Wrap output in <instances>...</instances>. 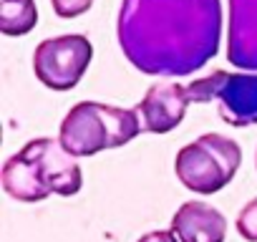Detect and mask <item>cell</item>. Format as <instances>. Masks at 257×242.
<instances>
[{"label": "cell", "mask_w": 257, "mask_h": 242, "mask_svg": "<svg viewBox=\"0 0 257 242\" xmlns=\"http://www.w3.org/2000/svg\"><path fill=\"white\" fill-rule=\"evenodd\" d=\"M237 232L247 242H257V197L249 199L237 214Z\"/></svg>", "instance_id": "8fae6325"}, {"label": "cell", "mask_w": 257, "mask_h": 242, "mask_svg": "<svg viewBox=\"0 0 257 242\" xmlns=\"http://www.w3.org/2000/svg\"><path fill=\"white\" fill-rule=\"evenodd\" d=\"M227 61L257 73V0H227Z\"/></svg>", "instance_id": "ba28073f"}, {"label": "cell", "mask_w": 257, "mask_h": 242, "mask_svg": "<svg viewBox=\"0 0 257 242\" xmlns=\"http://www.w3.org/2000/svg\"><path fill=\"white\" fill-rule=\"evenodd\" d=\"M254 164H257V157H254Z\"/></svg>", "instance_id": "5bb4252c"}, {"label": "cell", "mask_w": 257, "mask_h": 242, "mask_svg": "<svg viewBox=\"0 0 257 242\" xmlns=\"http://www.w3.org/2000/svg\"><path fill=\"white\" fill-rule=\"evenodd\" d=\"M93 48L81 33L46 38L33 51V71L38 81L53 91H71L86 73Z\"/></svg>", "instance_id": "8992f818"}, {"label": "cell", "mask_w": 257, "mask_h": 242, "mask_svg": "<svg viewBox=\"0 0 257 242\" xmlns=\"http://www.w3.org/2000/svg\"><path fill=\"white\" fill-rule=\"evenodd\" d=\"M239 164H242L239 144L234 139L209 132L177 152L174 172L189 192L207 197L224 189L237 174Z\"/></svg>", "instance_id": "277c9868"}, {"label": "cell", "mask_w": 257, "mask_h": 242, "mask_svg": "<svg viewBox=\"0 0 257 242\" xmlns=\"http://www.w3.org/2000/svg\"><path fill=\"white\" fill-rule=\"evenodd\" d=\"M83 187V172L58 139H31L3 164V189L16 202H43L51 194L73 197Z\"/></svg>", "instance_id": "7a4b0ae2"}, {"label": "cell", "mask_w": 257, "mask_h": 242, "mask_svg": "<svg viewBox=\"0 0 257 242\" xmlns=\"http://www.w3.org/2000/svg\"><path fill=\"white\" fill-rule=\"evenodd\" d=\"M142 132L137 108L81 101L61 121L58 142L71 157H93L98 152L128 144Z\"/></svg>", "instance_id": "3957f363"}, {"label": "cell", "mask_w": 257, "mask_h": 242, "mask_svg": "<svg viewBox=\"0 0 257 242\" xmlns=\"http://www.w3.org/2000/svg\"><path fill=\"white\" fill-rule=\"evenodd\" d=\"M137 242H179V239H177V234L172 229H154V232L142 234Z\"/></svg>", "instance_id": "4fadbf2b"}, {"label": "cell", "mask_w": 257, "mask_h": 242, "mask_svg": "<svg viewBox=\"0 0 257 242\" xmlns=\"http://www.w3.org/2000/svg\"><path fill=\"white\" fill-rule=\"evenodd\" d=\"M118 46L137 71L182 78L207 66L222 41L219 0H121Z\"/></svg>", "instance_id": "6da1fadb"}, {"label": "cell", "mask_w": 257, "mask_h": 242, "mask_svg": "<svg viewBox=\"0 0 257 242\" xmlns=\"http://www.w3.org/2000/svg\"><path fill=\"white\" fill-rule=\"evenodd\" d=\"M189 103V93L182 83H154L137 103L142 129L149 134H169L184 121Z\"/></svg>", "instance_id": "52a82bcc"}, {"label": "cell", "mask_w": 257, "mask_h": 242, "mask_svg": "<svg viewBox=\"0 0 257 242\" xmlns=\"http://www.w3.org/2000/svg\"><path fill=\"white\" fill-rule=\"evenodd\" d=\"M51 6H53V11H56L58 18H66L68 21V18H78L86 11H91L93 0H51Z\"/></svg>", "instance_id": "7c38bea8"}, {"label": "cell", "mask_w": 257, "mask_h": 242, "mask_svg": "<svg viewBox=\"0 0 257 242\" xmlns=\"http://www.w3.org/2000/svg\"><path fill=\"white\" fill-rule=\"evenodd\" d=\"M192 103H219V116L229 127L257 124V73L214 71L187 86Z\"/></svg>", "instance_id": "5b68a950"}, {"label": "cell", "mask_w": 257, "mask_h": 242, "mask_svg": "<svg viewBox=\"0 0 257 242\" xmlns=\"http://www.w3.org/2000/svg\"><path fill=\"white\" fill-rule=\"evenodd\" d=\"M172 232L179 242H224L227 219L217 207L202 199H189L174 212Z\"/></svg>", "instance_id": "9c48e42d"}, {"label": "cell", "mask_w": 257, "mask_h": 242, "mask_svg": "<svg viewBox=\"0 0 257 242\" xmlns=\"http://www.w3.org/2000/svg\"><path fill=\"white\" fill-rule=\"evenodd\" d=\"M38 23V8L33 0H0V33L26 36Z\"/></svg>", "instance_id": "30bf717a"}]
</instances>
